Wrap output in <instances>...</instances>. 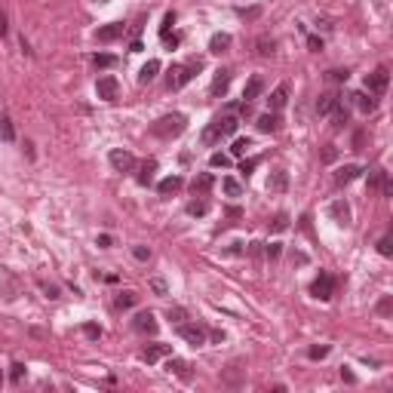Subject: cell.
Here are the masks:
<instances>
[{"mask_svg":"<svg viewBox=\"0 0 393 393\" xmlns=\"http://www.w3.org/2000/svg\"><path fill=\"white\" fill-rule=\"evenodd\" d=\"M184 126H188L184 114H166V117H160V120L151 126V132H154L157 138H175V135L184 132Z\"/></svg>","mask_w":393,"mask_h":393,"instance_id":"1","label":"cell"},{"mask_svg":"<svg viewBox=\"0 0 393 393\" xmlns=\"http://www.w3.org/2000/svg\"><path fill=\"white\" fill-rule=\"evenodd\" d=\"M203 68V61L200 58H194V61H188V65H172L169 68V89H181L188 80H194V74Z\"/></svg>","mask_w":393,"mask_h":393,"instance_id":"2","label":"cell"},{"mask_svg":"<svg viewBox=\"0 0 393 393\" xmlns=\"http://www.w3.org/2000/svg\"><path fill=\"white\" fill-rule=\"evenodd\" d=\"M387 83H390V71L381 65V68H375L369 77H366V89L372 92V95H381V92H387Z\"/></svg>","mask_w":393,"mask_h":393,"instance_id":"3","label":"cell"},{"mask_svg":"<svg viewBox=\"0 0 393 393\" xmlns=\"http://www.w3.org/2000/svg\"><path fill=\"white\" fill-rule=\"evenodd\" d=\"M95 92H98V98H105V101H117V98H120V80L111 77V74H105V77H98Z\"/></svg>","mask_w":393,"mask_h":393,"instance_id":"4","label":"cell"},{"mask_svg":"<svg viewBox=\"0 0 393 393\" xmlns=\"http://www.w3.org/2000/svg\"><path fill=\"white\" fill-rule=\"evenodd\" d=\"M178 335L191 344V347H203L206 344V329L197 323H178Z\"/></svg>","mask_w":393,"mask_h":393,"instance_id":"5","label":"cell"},{"mask_svg":"<svg viewBox=\"0 0 393 393\" xmlns=\"http://www.w3.org/2000/svg\"><path fill=\"white\" fill-rule=\"evenodd\" d=\"M332 292H335V280H332V274H320V277L314 280V286H311V295L320 298V301H329Z\"/></svg>","mask_w":393,"mask_h":393,"instance_id":"6","label":"cell"},{"mask_svg":"<svg viewBox=\"0 0 393 393\" xmlns=\"http://www.w3.org/2000/svg\"><path fill=\"white\" fill-rule=\"evenodd\" d=\"M108 160H111V166H114L117 172H129V169H135V157H132L129 151H123V148H114V151L108 154Z\"/></svg>","mask_w":393,"mask_h":393,"instance_id":"7","label":"cell"},{"mask_svg":"<svg viewBox=\"0 0 393 393\" xmlns=\"http://www.w3.org/2000/svg\"><path fill=\"white\" fill-rule=\"evenodd\" d=\"M132 329L141 332V335H157V317H154L151 311H141V314H135Z\"/></svg>","mask_w":393,"mask_h":393,"instance_id":"8","label":"cell"},{"mask_svg":"<svg viewBox=\"0 0 393 393\" xmlns=\"http://www.w3.org/2000/svg\"><path fill=\"white\" fill-rule=\"evenodd\" d=\"M267 191L271 194H286L289 191V172L286 169H274L271 178H267Z\"/></svg>","mask_w":393,"mask_h":393,"instance_id":"9","label":"cell"},{"mask_svg":"<svg viewBox=\"0 0 393 393\" xmlns=\"http://www.w3.org/2000/svg\"><path fill=\"white\" fill-rule=\"evenodd\" d=\"M123 31H126V25H123V22H111V25L98 28V31H95V37H98V43H111V40L123 37Z\"/></svg>","mask_w":393,"mask_h":393,"instance_id":"10","label":"cell"},{"mask_svg":"<svg viewBox=\"0 0 393 393\" xmlns=\"http://www.w3.org/2000/svg\"><path fill=\"white\" fill-rule=\"evenodd\" d=\"M329 215L335 218V224H341V227H350V206H347L344 200H335V203L329 206Z\"/></svg>","mask_w":393,"mask_h":393,"instance_id":"11","label":"cell"},{"mask_svg":"<svg viewBox=\"0 0 393 393\" xmlns=\"http://www.w3.org/2000/svg\"><path fill=\"white\" fill-rule=\"evenodd\" d=\"M172 354V344H148L144 350H141V360L151 366V363H157V360H163V357H169Z\"/></svg>","mask_w":393,"mask_h":393,"instance_id":"12","label":"cell"},{"mask_svg":"<svg viewBox=\"0 0 393 393\" xmlns=\"http://www.w3.org/2000/svg\"><path fill=\"white\" fill-rule=\"evenodd\" d=\"M227 86H231V71H215V80H212V86H209V92H212V98H218V95H224L227 92Z\"/></svg>","mask_w":393,"mask_h":393,"instance_id":"13","label":"cell"},{"mask_svg":"<svg viewBox=\"0 0 393 393\" xmlns=\"http://www.w3.org/2000/svg\"><path fill=\"white\" fill-rule=\"evenodd\" d=\"M286 101H289V86H286V83H280V86L271 92L267 105H271V111H283V108H286Z\"/></svg>","mask_w":393,"mask_h":393,"instance_id":"14","label":"cell"},{"mask_svg":"<svg viewBox=\"0 0 393 393\" xmlns=\"http://www.w3.org/2000/svg\"><path fill=\"white\" fill-rule=\"evenodd\" d=\"M255 123H258V132H264V135H274V132L280 129V117H277V111H271V114H261Z\"/></svg>","mask_w":393,"mask_h":393,"instance_id":"15","label":"cell"},{"mask_svg":"<svg viewBox=\"0 0 393 393\" xmlns=\"http://www.w3.org/2000/svg\"><path fill=\"white\" fill-rule=\"evenodd\" d=\"M166 372H169V375H178V378H184V381L191 378V366H188L184 360H178V357H169V360H166Z\"/></svg>","mask_w":393,"mask_h":393,"instance_id":"16","label":"cell"},{"mask_svg":"<svg viewBox=\"0 0 393 393\" xmlns=\"http://www.w3.org/2000/svg\"><path fill=\"white\" fill-rule=\"evenodd\" d=\"M231 34H212L209 37V52H215V55H221V52H227L231 49Z\"/></svg>","mask_w":393,"mask_h":393,"instance_id":"17","label":"cell"},{"mask_svg":"<svg viewBox=\"0 0 393 393\" xmlns=\"http://www.w3.org/2000/svg\"><path fill=\"white\" fill-rule=\"evenodd\" d=\"M181 184H184V178H181V175H169V178H163V181L157 184V191H160L163 197H169V194H178V191H181Z\"/></svg>","mask_w":393,"mask_h":393,"instance_id":"18","label":"cell"},{"mask_svg":"<svg viewBox=\"0 0 393 393\" xmlns=\"http://www.w3.org/2000/svg\"><path fill=\"white\" fill-rule=\"evenodd\" d=\"M261 89H264V77H258V74H255V77L246 83V89H243V98H246V101H255V98L261 95Z\"/></svg>","mask_w":393,"mask_h":393,"instance_id":"19","label":"cell"},{"mask_svg":"<svg viewBox=\"0 0 393 393\" xmlns=\"http://www.w3.org/2000/svg\"><path fill=\"white\" fill-rule=\"evenodd\" d=\"M338 101H341V98H338L335 92H326V95H320V101H317V114H320V117H326V114H332Z\"/></svg>","mask_w":393,"mask_h":393,"instance_id":"20","label":"cell"},{"mask_svg":"<svg viewBox=\"0 0 393 393\" xmlns=\"http://www.w3.org/2000/svg\"><path fill=\"white\" fill-rule=\"evenodd\" d=\"M360 172H363L360 166H354V163H347V166H341V169L335 172V184H350V181H354V178H357Z\"/></svg>","mask_w":393,"mask_h":393,"instance_id":"21","label":"cell"},{"mask_svg":"<svg viewBox=\"0 0 393 393\" xmlns=\"http://www.w3.org/2000/svg\"><path fill=\"white\" fill-rule=\"evenodd\" d=\"M243 372H246V369H240V366L234 363V366H231V369L221 375V381H224L227 387H240V384H243Z\"/></svg>","mask_w":393,"mask_h":393,"instance_id":"22","label":"cell"},{"mask_svg":"<svg viewBox=\"0 0 393 393\" xmlns=\"http://www.w3.org/2000/svg\"><path fill=\"white\" fill-rule=\"evenodd\" d=\"M224 135H221V129H218V120H212L206 129H203V144H218Z\"/></svg>","mask_w":393,"mask_h":393,"instance_id":"23","label":"cell"},{"mask_svg":"<svg viewBox=\"0 0 393 393\" xmlns=\"http://www.w3.org/2000/svg\"><path fill=\"white\" fill-rule=\"evenodd\" d=\"M212 184H215V178H212L209 172H203V175H197V178L191 181V191H194V194H206Z\"/></svg>","mask_w":393,"mask_h":393,"instance_id":"24","label":"cell"},{"mask_svg":"<svg viewBox=\"0 0 393 393\" xmlns=\"http://www.w3.org/2000/svg\"><path fill=\"white\" fill-rule=\"evenodd\" d=\"M157 71H160V61H157V58H151V61L138 71V83H151V80L157 77Z\"/></svg>","mask_w":393,"mask_h":393,"instance_id":"25","label":"cell"},{"mask_svg":"<svg viewBox=\"0 0 393 393\" xmlns=\"http://www.w3.org/2000/svg\"><path fill=\"white\" fill-rule=\"evenodd\" d=\"M354 98H357V108H360L363 114H372V111L378 108V98H372V95H366V92H357Z\"/></svg>","mask_w":393,"mask_h":393,"instance_id":"26","label":"cell"},{"mask_svg":"<svg viewBox=\"0 0 393 393\" xmlns=\"http://www.w3.org/2000/svg\"><path fill=\"white\" fill-rule=\"evenodd\" d=\"M347 120H350V114H347V108L338 101V105H335V111H332V126H335V129H344V126H347Z\"/></svg>","mask_w":393,"mask_h":393,"instance_id":"27","label":"cell"},{"mask_svg":"<svg viewBox=\"0 0 393 393\" xmlns=\"http://www.w3.org/2000/svg\"><path fill=\"white\" fill-rule=\"evenodd\" d=\"M215 120H218V129H221V135H234V132H237V126H240L234 114H224V117H215Z\"/></svg>","mask_w":393,"mask_h":393,"instance_id":"28","label":"cell"},{"mask_svg":"<svg viewBox=\"0 0 393 393\" xmlns=\"http://www.w3.org/2000/svg\"><path fill=\"white\" fill-rule=\"evenodd\" d=\"M120 311H129V307H135L138 304V295L135 292H117V301H114Z\"/></svg>","mask_w":393,"mask_h":393,"instance_id":"29","label":"cell"},{"mask_svg":"<svg viewBox=\"0 0 393 393\" xmlns=\"http://www.w3.org/2000/svg\"><path fill=\"white\" fill-rule=\"evenodd\" d=\"M0 141H15V126L6 114L0 117Z\"/></svg>","mask_w":393,"mask_h":393,"instance_id":"30","label":"cell"},{"mask_svg":"<svg viewBox=\"0 0 393 393\" xmlns=\"http://www.w3.org/2000/svg\"><path fill=\"white\" fill-rule=\"evenodd\" d=\"M154 172H157V160H148L141 166V175H138V184H151L154 181Z\"/></svg>","mask_w":393,"mask_h":393,"instance_id":"31","label":"cell"},{"mask_svg":"<svg viewBox=\"0 0 393 393\" xmlns=\"http://www.w3.org/2000/svg\"><path fill=\"white\" fill-rule=\"evenodd\" d=\"M117 65V55H111V52H98L95 55V68L98 71H108V68H114Z\"/></svg>","mask_w":393,"mask_h":393,"instance_id":"32","label":"cell"},{"mask_svg":"<svg viewBox=\"0 0 393 393\" xmlns=\"http://www.w3.org/2000/svg\"><path fill=\"white\" fill-rule=\"evenodd\" d=\"M221 188H224V194H227V197H243V184H240L237 178H224V181H221Z\"/></svg>","mask_w":393,"mask_h":393,"instance_id":"33","label":"cell"},{"mask_svg":"<svg viewBox=\"0 0 393 393\" xmlns=\"http://www.w3.org/2000/svg\"><path fill=\"white\" fill-rule=\"evenodd\" d=\"M384 178H387V172L384 169H369V188L375 191V188H381L384 184Z\"/></svg>","mask_w":393,"mask_h":393,"instance_id":"34","label":"cell"},{"mask_svg":"<svg viewBox=\"0 0 393 393\" xmlns=\"http://www.w3.org/2000/svg\"><path fill=\"white\" fill-rule=\"evenodd\" d=\"M286 227H289V215H286V212L274 215V221H271V231H274V234H283Z\"/></svg>","mask_w":393,"mask_h":393,"instance_id":"35","label":"cell"},{"mask_svg":"<svg viewBox=\"0 0 393 393\" xmlns=\"http://www.w3.org/2000/svg\"><path fill=\"white\" fill-rule=\"evenodd\" d=\"M249 148H252V141H249V138H237V141H234V148H231V154H234V157H246V151H249Z\"/></svg>","mask_w":393,"mask_h":393,"instance_id":"36","label":"cell"},{"mask_svg":"<svg viewBox=\"0 0 393 393\" xmlns=\"http://www.w3.org/2000/svg\"><path fill=\"white\" fill-rule=\"evenodd\" d=\"M188 212L191 215H206L209 212V203L206 200H194V203H188Z\"/></svg>","mask_w":393,"mask_h":393,"instance_id":"37","label":"cell"},{"mask_svg":"<svg viewBox=\"0 0 393 393\" xmlns=\"http://www.w3.org/2000/svg\"><path fill=\"white\" fill-rule=\"evenodd\" d=\"M390 314H393V295H384L378 301V317H390Z\"/></svg>","mask_w":393,"mask_h":393,"instance_id":"38","label":"cell"},{"mask_svg":"<svg viewBox=\"0 0 393 393\" xmlns=\"http://www.w3.org/2000/svg\"><path fill=\"white\" fill-rule=\"evenodd\" d=\"M378 252H381L384 258H390L393 255V240L390 237H381V240H378Z\"/></svg>","mask_w":393,"mask_h":393,"instance_id":"39","label":"cell"},{"mask_svg":"<svg viewBox=\"0 0 393 393\" xmlns=\"http://www.w3.org/2000/svg\"><path fill=\"white\" fill-rule=\"evenodd\" d=\"M175 25V12H166V18H163V25H160V37L166 40L169 37V28Z\"/></svg>","mask_w":393,"mask_h":393,"instance_id":"40","label":"cell"},{"mask_svg":"<svg viewBox=\"0 0 393 393\" xmlns=\"http://www.w3.org/2000/svg\"><path fill=\"white\" fill-rule=\"evenodd\" d=\"M274 46H277L274 40H267V37H261V40H258V55H274Z\"/></svg>","mask_w":393,"mask_h":393,"instance_id":"41","label":"cell"},{"mask_svg":"<svg viewBox=\"0 0 393 393\" xmlns=\"http://www.w3.org/2000/svg\"><path fill=\"white\" fill-rule=\"evenodd\" d=\"M264 252H267V258H271V261H277V258L283 255V243H267V246H264Z\"/></svg>","mask_w":393,"mask_h":393,"instance_id":"42","label":"cell"},{"mask_svg":"<svg viewBox=\"0 0 393 393\" xmlns=\"http://www.w3.org/2000/svg\"><path fill=\"white\" fill-rule=\"evenodd\" d=\"M151 292H154V295H166V292H169V286H166V280H160V277H154V280H151Z\"/></svg>","mask_w":393,"mask_h":393,"instance_id":"43","label":"cell"},{"mask_svg":"<svg viewBox=\"0 0 393 393\" xmlns=\"http://www.w3.org/2000/svg\"><path fill=\"white\" fill-rule=\"evenodd\" d=\"M83 335H86L89 341H98V338H101V329H98L95 323H86V326H83Z\"/></svg>","mask_w":393,"mask_h":393,"instance_id":"44","label":"cell"},{"mask_svg":"<svg viewBox=\"0 0 393 393\" xmlns=\"http://www.w3.org/2000/svg\"><path fill=\"white\" fill-rule=\"evenodd\" d=\"M227 163H231V157H227V154H212V157H209V166H215V169H218V166L224 169Z\"/></svg>","mask_w":393,"mask_h":393,"instance_id":"45","label":"cell"},{"mask_svg":"<svg viewBox=\"0 0 393 393\" xmlns=\"http://www.w3.org/2000/svg\"><path fill=\"white\" fill-rule=\"evenodd\" d=\"M335 160H338L335 144H326V148H323V163H335Z\"/></svg>","mask_w":393,"mask_h":393,"instance_id":"46","label":"cell"},{"mask_svg":"<svg viewBox=\"0 0 393 393\" xmlns=\"http://www.w3.org/2000/svg\"><path fill=\"white\" fill-rule=\"evenodd\" d=\"M132 255H135V261H148L151 258V249L148 246H132Z\"/></svg>","mask_w":393,"mask_h":393,"instance_id":"47","label":"cell"},{"mask_svg":"<svg viewBox=\"0 0 393 393\" xmlns=\"http://www.w3.org/2000/svg\"><path fill=\"white\" fill-rule=\"evenodd\" d=\"M237 12H240L243 18H258V15H261V6H249V9H237Z\"/></svg>","mask_w":393,"mask_h":393,"instance_id":"48","label":"cell"},{"mask_svg":"<svg viewBox=\"0 0 393 393\" xmlns=\"http://www.w3.org/2000/svg\"><path fill=\"white\" fill-rule=\"evenodd\" d=\"M166 317H169V320H172V323H181V320H184V317H188V314H184V311H181V307H169V314H166Z\"/></svg>","mask_w":393,"mask_h":393,"instance_id":"49","label":"cell"},{"mask_svg":"<svg viewBox=\"0 0 393 393\" xmlns=\"http://www.w3.org/2000/svg\"><path fill=\"white\" fill-rule=\"evenodd\" d=\"M307 357H311V360H323V357H329V347H311Z\"/></svg>","mask_w":393,"mask_h":393,"instance_id":"50","label":"cell"},{"mask_svg":"<svg viewBox=\"0 0 393 393\" xmlns=\"http://www.w3.org/2000/svg\"><path fill=\"white\" fill-rule=\"evenodd\" d=\"M363 148H366V132L360 129V132L354 135V151H363Z\"/></svg>","mask_w":393,"mask_h":393,"instance_id":"51","label":"cell"},{"mask_svg":"<svg viewBox=\"0 0 393 393\" xmlns=\"http://www.w3.org/2000/svg\"><path fill=\"white\" fill-rule=\"evenodd\" d=\"M22 375H25V366H22V363H15V366H12V375H9V378H12V384H18V381H22Z\"/></svg>","mask_w":393,"mask_h":393,"instance_id":"52","label":"cell"},{"mask_svg":"<svg viewBox=\"0 0 393 393\" xmlns=\"http://www.w3.org/2000/svg\"><path fill=\"white\" fill-rule=\"evenodd\" d=\"M255 166H258V157H252V160H243V166H240V169H243V175H249Z\"/></svg>","mask_w":393,"mask_h":393,"instance_id":"53","label":"cell"},{"mask_svg":"<svg viewBox=\"0 0 393 393\" xmlns=\"http://www.w3.org/2000/svg\"><path fill=\"white\" fill-rule=\"evenodd\" d=\"M307 46H311V52H320L323 49V40L320 37H307Z\"/></svg>","mask_w":393,"mask_h":393,"instance_id":"54","label":"cell"},{"mask_svg":"<svg viewBox=\"0 0 393 393\" xmlns=\"http://www.w3.org/2000/svg\"><path fill=\"white\" fill-rule=\"evenodd\" d=\"M261 249H264V243H249V255L252 258H261Z\"/></svg>","mask_w":393,"mask_h":393,"instance_id":"55","label":"cell"},{"mask_svg":"<svg viewBox=\"0 0 393 393\" xmlns=\"http://www.w3.org/2000/svg\"><path fill=\"white\" fill-rule=\"evenodd\" d=\"M43 286V292L49 295V298H58V286H52V283H40Z\"/></svg>","mask_w":393,"mask_h":393,"instance_id":"56","label":"cell"},{"mask_svg":"<svg viewBox=\"0 0 393 393\" xmlns=\"http://www.w3.org/2000/svg\"><path fill=\"white\" fill-rule=\"evenodd\" d=\"M329 77H332V80H338V83H341V80H347V77H350V74H347V71H341V68H338V71H329Z\"/></svg>","mask_w":393,"mask_h":393,"instance_id":"57","label":"cell"},{"mask_svg":"<svg viewBox=\"0 0 393 393\" xmlns=\"http://www.w3.org/2000/svg\"><path fill=\"white\" fill-rule=\"evenodd\" d=\"M206 335H209L215 344H221V341H224V332H221V329H212V332H206Z\"/></svg>","mask_w":393,"mask_h":393,"instance_id":"58","label":"cell"},{"mask_svg":"<svg viewBox=\"0 0 393 393\" xmlns=\"http://www.w3.org/2000/svg\"><path fill=\"white\" fill-rule=\"evenodd\" d=\"M111 243H114V240H111L108 234H101V237H98V246H101V249H111Z\"/></svg>","mask_w":393,"mask_h":393,"instance_id":"59","label":"cell"},{"mask_svg":"<svg viewBox=\"0 0 393 393\" xmlns=\"http://www.w3.org/2000/svg\"><path fill=\"white\" fill-rule=\"evenodd\" d=\"M227 215H231V218H243V209H240V206H231Z\"/></svg>","mask_w":393,"mask_h":393,"instance_id":"60","label":"cell"},{"mask_svg":"<svg viewBox=\"0 0 393 393\" xmlns=\"http://www.w3.org/2000/svg\"><path fill=\"white\" fill-rule=\"evenodd\" d=\"M341 378H344V381H350V384H354V381H357V378H354V372H350V369H347V366H344V369H341Z\"/></svg>","mask_w":393,"mask_h":393,"instance_id":"61","label":"cell"},{"mask_svg":"<svg viewBox=\"0 0 393 393\" xmlns=\"http://www.w3.org/2000/svg\"><path fill=\"white\" fill-rule=\"evenodd\" d=\"M292 261H298V264H304V261H307V255H304V252H292Z\"/></svg>","mask_w":393,"mask_h":393,"instance_id":"62","label":"cell"},{"mask_svg":"<svg viewBox=\"0 0 393 393\" xmlns=\"http://www.w3.org/2000/svg\"><path fill=\"white\" fill-rule=\"evenodd\" d=\"M98 3H105V0H98Z\"/></svg>","mask_w":393,"mask_h":393,"instance_id":"63","label":"cell"}]
</instances>
